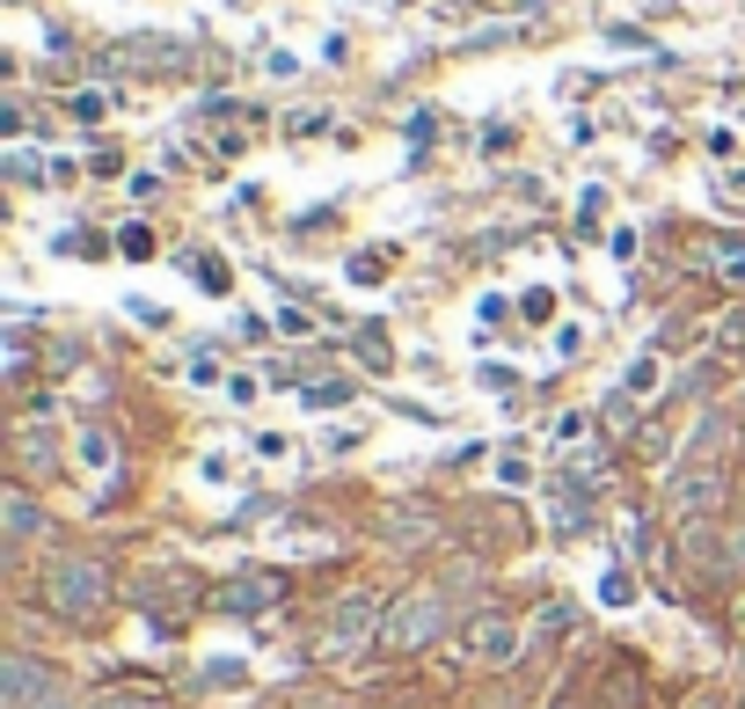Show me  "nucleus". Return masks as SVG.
Returning a JSON list of instances; mask_svg holds the SVG:
<instances>
[{"label":"nucleus","mask_w":745,"mask_h":709,"mask_svg":"<svg viewBox=\"0 0 745 709\" xmlns=\"http://www.w3.org/2000/svg\"><path fill=\"white\" fill-rule=\"evenodd\" d=\"M67 110H73V118H81V124H95V118H103V110H110V103H103V95H95V89H81V95H73V103H67Z\"/></svg>","instance_id":"nucleus-21"},{"label":"nucleus","mask_w":745,"mask_h":709,"mask_svg":"<svg viewBox=\"0 0 745 709\" xmlns=\"http://www.w3.org/2000/svg\"><path fill=\"white\" fill-rule=\"evenodd\" d=\"M44 600H52L67 621H95L110 607V570L88 564V556H59V564L44 570Z\"/></svg>","instance_id":"nucleus-1"},{"label":"nucleus","mask_w":745,"mask_h":709,"mask_svg":"<svg viewBox=\"0 0 745 709\" xmlns=\"http://www.w3.org/2000/svg\"><path fill=\"white\" fill-rule=\"evenodd\" d=\"M381 534H387V541H395V549H424V541H432V534H439V519L424 513V505H395Z\"/></svg>","instance_id":"nucleus-9"},{"label":"nucleus","mask_w":745,"mask_h":709,"mask_svg":"<svg viewBox=\"0 0 745 709\" xmlns=\"http://www.w3.org/2000/svg\"><path fill=\"white\" fill-rule=\"evenodd\" d=\"M118 249H124V256H154V234H147V227H124Z\"/></svg>","instance_id":"nucleus-22"},{"label":"nucleus","mask_w":745,"mask_h":709,"mask_svg":"<svg viewBox=\"0 0 745 709\" xmlns=\"http://www.w3.org/2000/svg\"><path fill=\"white\" fill-rule=\"evenodd\" d=\"M381 271H387V249H365L359 264H351V278H359V285H373V278H381Z\"/></svg>","instance_id":"nucleus-19"},{"label":"nucleus","mask_w":745,"mask_h":709,"mask_svg":"<svg viewBox=\"0 0 745 709\" xmlns=\"http://www.w3.org/2000/svg\"><path fill=\"white\" fill-rule=\"evenodd\" d=\"M59 695H67V680L52 666H37L22 651L0 658V709H59Z\"/></svg>","instance_id":"nucleus-4"},{"label":"nucleus","mask_w":745,"mask_h":709,"mask_svg":"<svg viewBox=\"0 0 745 709\" xmlns=\"http://www.w3.org/2000/svg\"><path fill=\"white\" fill-rule=\"evenodd\" d=\"M600 417H607L614 432H628V425H636V395H628V388H614V395H607V409H600Z\"/></svg>","instance_id":"nucleus-16"},{"label":"nucleus","mask_w":745,"mask_h":709,"mask_svg":"<svg viewBox=\"0 0 745 709\" xmlns=\"http://www.w3.org/2000/svg\"><path fill=\"white\" fill-rule=\"evenodd\" d=\"M381 629H387V600H381V592H344V600L330 607L322 651H330V658H359L365 644H381Z\"/></svg>","instance_id":"nucleus-2"},{"label":"nucleus","mask_w":745,"mask_h":709,"mask_svg":"<svg viewBox=\"0 0 745 709\" xmlns=\"http://www.w3.org/2000/svg\"><path fill=\"white\" fill-rule=\"evenodd\" d=\"M73 454H81V468H88V476H110V468H118V439H110L103 425H88L81 439H73Z\"/></svg>","instance_id":"nucleus-10"},{"label":"nucleus","mask_w":745,"mask_h":709,"mask_svg":"<svg viewBox=\"0 0 745 709\" xmlns=\"http://www.w3.org/2000/svg\"><path fill=\"white\" fill-rule=\"evenodd\" d=\"M359 358H365L373 373H387V366H395V352H387V337H381V330H359Z\"/></svg>","instance_id":"nucleus-13"},{"label":"nucleus","mask_w":745,"mask_h":709,"mask_svg":"<svg viewBox=\"0 0 745 709\" xmlns=\"http://www.w3.org/2000/svg\"><path fill=\"white\" fill-rule=\"evenodd\" d=\"M110 67H147V73H183L191 67V44H175V37H124Z\"/></svg>","instance_id":"nucleus-6"},{"label":"nucleus","mask_w":745,"mask_h":709,"mask_svg":"<svg viewBox=\"0 0 745 709\" xmlns=\"http://www.w3.org/2000/svg\"><path fill=\"white\" fill-rule=\"evenodd\" d=\"M622 388H628V395H651V388H658V358H636Z\"/></svg>","instance_id":"nucleus-18"},{"label":"nucleus","mask_w":745,"mask_h":709,"mask_svg":"<svg viewBox=\"0 0 745 709\" xmlns=\"http://www.w3.org/2000/svg\"><path fill=\"white\" fill-rule=\"evenodd\" d=\"M95 709H132V702H124V695H103V702H95Z\"/></svg>","instance_id":"nucleus-25"},{"label":"nucleus","mask_w":745,"mask_h":709,"mask_svg":"<svg viewBox=\"0 0 745 709\" xmlns=\"http://www.w3.org/2000/svg\"><path fill=\"white\" fill-rule=\"evenodd\" d=\"M0 519H8V541H37V534H44V505H37L22 483L0 490Z\"/></svg>","instance_id":"nucleus-7"},{"label":"nucleus","mask_w":745,"mask_h":709,"mask_svg":"<svg viewBox=\"0 0 745 709\" xmlns=\"http://www.w3.org/2000/svg\"><path fill=\"white\" fill-rule=\"evenodd\" d=\"M555 629H571V607H563V600H548L534 621H526V637H555Z\"/></svg>","instance_id":"nucleus-15"},{"label":"nucleus","mask_w":745,"mask_h":709,"mask_svg":"<svg viewBox=\"0 0 745 709\" xmlns=\"http://www.w3.org/2000/svg\"><path fill=\"white\" fill-rule=\"evenodd\" d=\"M439 629H446V592H439V586H416V592H402V600L387 607L381 644H387V651H424Z\"/></svg>","instance_id":"nucleus-3"},{"label":"nucleus","mask_w":745,"mask_h":709,"mask_svg":"<svg viewBox=\"0 0 745 709\" xmlns=\"http://www.w3.org/2000/svg\"><path fill=\"white\" fill-rule=\"evenodd\" d=\"M22 462L30 468H59V439L44 425H22Z\"/></svg>","instance_id":"nucleus-11"},{"label":"nucleus","mask_w":745,"mask_h":709,"mask_svg":"<svg viewBox=\"0 0 745 709\" xmlns=\"http://www.w3.org/2000/svg\"><path fill=\"white\" fill-rule=\"evenodd\" d=\"M724 271H731V278L745 285V242H724Z\"/></svg>","instance_id":"nucleus-24"},{"label":"nucleus","mask_w":745,"mask_h":709,"mask_svg":"<svg viewBox=\"0 0 745 709\" xmlns=\"http://www.w3.org/2000/svg\"><path fill=\"white\" fill-rule=\"evenodd\" d=\"M731 337H745V315H738V322H731Z\"/></svg>","instance_id":"nucleus-26"},{"label":"nucleus","mask_w":745,"mask_h":709,"mask_svg":"<svg viewBox=\"0 0 745 709\" xmlns=\"http://www.w3.org/2000/svg\"><path fill=\"white\" fill-rule=\"evenodd\" d=\"M271 600H278V578H271V570H242V578L220 592L226 615H256V607H271Z\"/></svg>","instance_id":"nucleus-8"},{"label":"nucleus","mask_w":745,"mask_h":709,"mask_svg":"<svg viewBox=\"0 0 745 709\" xmlns=\"http://www.w3.org/2000/svg\"><path fill=\"white\" fill-rule=\"evenodd\" d=\"M8 176H16V183H37V176H44V161H37V154H22V146H16V154H8Z\"/></svg>","instance_id":"nucleus-20"},{"label":"nucleus","mask_w":745,"mask_h":709,"mask_svg":"<svg viewBox=\"0 0 745 709\" xmlns=\"http://www.w3.org/2000/svg\"><path fill=\"white\" fill-rule=\"evenodd\" d=\"M351 403V381H314L308 388V409H344Z\"/></svg>","instance_id":"nucleus-14"},{"label":"nucleus","mask_w":745,"mask_h":709,"mask_svg":"<svg viewBox=\"0 0 745 709\" xmlns=\"http://www.w3.org/2000/svg\"><path fill=\"white\" fill-rule=\"evenodd\" d=\"M520 307H526V322H548V315H555V301H548V293H526Z\"/></svg>","instance_id":"nucleus-23"},{"label":"nucleus","mask_w":745,"mask_h":709,"mask_svg":"<svg viewBox=\"0 0 745 709\" xmlns=\"http://www.w3.org/2000/svg\"><path fill=\"white\" fill-rule=\"evenodd\" d=\"M497 483H512V490H520V483H534V462H526V446H504V462H497Z\"/></svg>","instance_id":"nucleus-12"},{"label":"nucleus","mask_w":745,"mask_h":709,"mask_svg":"<svg viewBox=\"0 0 745 709\" xmlns=\"http://www.w3.org/2000/svg\"><path fill=\"white\" fill-rule=\"evenodd\" d=\"M600 592H607V607H628V600H636V578H628L622 564H614V570H607V586H600Z\"/></svg>","instance_id":"nucleus-17"},{"label":"nucleus","mask_w":745,"mask_h":709,"mask_svg":"<svg viewBox=\"0 0 745 709\" xmlns=\"http://www.w3.org/2000/svg\"><path fill=\"white\" fill-rule=\"evenodd\" d=\"M461 651H469L475 666H512V658L526 651V629L512 615H475L469 637H461Z\"/></svg>","instance_id":"nucleus-5"}]
</instances>
